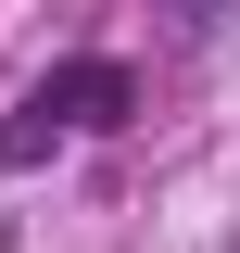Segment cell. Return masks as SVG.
Here are the masks:
<instances>
[{
	"instance_id": "obj_1",
	"label": "cell",
	"mask_w": 240,
	"mask_h": 253,
	"mask_svg": "<svg viewBox=\"0 0 240 253\" xmlns=\"http://www.w3.org/2000/svg\"><path fill=\"white\" fill-rule=\"evenodd\" d=\"M126 114H139V76H126V63H63V76L26 89V114L0 126V165H38L63 126H126Z\"/></svg>"
}]
</instances>
